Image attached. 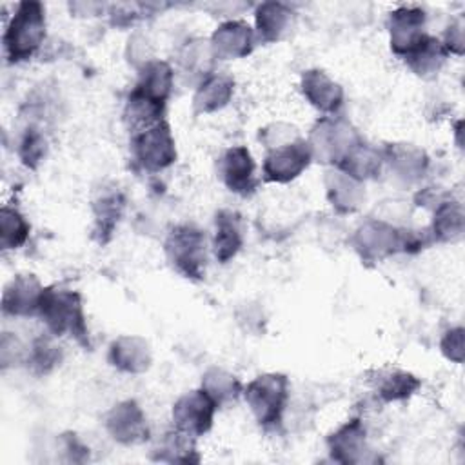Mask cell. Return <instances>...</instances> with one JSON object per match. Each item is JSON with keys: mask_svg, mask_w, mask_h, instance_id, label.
I'll use <instances>...</instances> for the list:
<instances>
[{"mask_svg": "<svg viewBox=\"0 0 465 465\" xmlns=\"http://www.w3.org/2000/svg\"><path fill=\"white\" fill-rule=\"evenodd\" d=\"M354 249L363 262H381L396 252H418L427 238L418 231L398 229L381 220H367L352 236Z\"/></svg>", "mask_w": 465, "mask_h": 465, "instance_id": "1", "label": "cell"}, {"mask_svg": "<svg viewBox=\"0 0 465 465\" xmlns=\"http://www.w3.org/2000/svg\"><path fill=\"white\" fill-rule=\"evenodd\" d=\"M38 316L53 336L69 334L82 347L89 349V331L80 292L62 287H44Z\"/></svg>", "mask_w": 465, "mask_h": 465, "instance_id": "2", "label": "cell"}, {"mask_svg": "<svg viewBox=\"0 0 465 465\" xmlns=\"http://www.w3.org/2000/svg\"><path fill=\"white\" fill-rule=\"evenodd\" d=\"M45 40V9L36 0L20 2L4 31V51L11 64L29 60Z\"/></svg>", "mask_w": 465, "mask_h": 465, "instance_id": "3", "label": "cell"}, {"mask_svg": "<svg viewBox=\"0 0 465 465\" xmlns=\"http://www.w3.org/2000/svg\"><path fill=\"white\" fill-rule=\"evenodd\" d=\"M243 398L263 429L280 425L289 401V378L282 372H265L256 376L243 389Z\"/></svg>", "mask_w": 465, "mask_h": 465, "instance_id": "4", "label": "cell"}, {"mask_svg": "<svg viewBox=\"0 0 465 465\" xmlns=\"http://www.w3.org/2000/svg\"><path fill=\"white\" fill-rule=\"evenodd\" d=\"M205 234L193 223L176 225L165 238L163 249L176 272L189 280H202L205 274L207 251Z\"/></svg>", "mask_w": 465, "mask_h": 465, "instance_id": "5", "label": "cell"}, {"mask_svg": "<svg viewBox=\"0 0 465 465\" xmlns=\"http://www.w3.org/2000/svg\"><path fill=\"white\" fill-rule=\"evenodd\" d=\"M309 145L312 151V160L332 163L334 167L343 160V156L361 142L356 129L341 118H322L311 129Z\"/></svg>", "mask_w": 465, "mask_h": 465, "instance_id": "6", "label": "cell"}, {"mask_svg": "<svg viewBox=\"0 0 465 465\" xmlns=\"http://www.w3.org/2000/svg\"><path fill=\"white\" fill-rule=\"evenodd\" d=\"M131 151L136 163L149 173H158L173 165L176 160V143L169 124L162 120L134 133L131 138Z\"/></svg>", "mask_w": 465, "mask_h": 465, "instance_id": "7", "label": "cell"}, {"mask_svg": "<svg viewBox=\"0 0 465 465\" xmlns=\"http://www.w3.org/2000/svg\"><path fill=\"white\" fill-rule=\"evenodd\" d=\"M312 162V151L305 138H294L272 145L263 160V180L287 183L298 178Z\"/></svg>", "mask_w": 465, "mask_h": 465, "instance_id": "8", "label": "cell"}, {"mask_svg": "<svg viewBox=\"0 0 465 465\" xmlns=\"http://www.w3.org/2000/svg\"><path fill=\"white\" fill-rule=\"evenodd\" d=\"M216 409L218 405L202 387L196 391L185 392L173 405L174 429L193 438L203 436L213 427Z\"/></svg>", "mask_w": 465, "mask_h": 465, "instance_id": "9", "label": "cell"}, {"mask_svg": "<svg viewBox=\"0 0 465 465\" xmlns=\"http://www.w3.org/2000/svg\"><path fill=\"white\" fill-rule=\"evenodd\" d=\"M105 429L114 441L127 447L140 445L151 436L145 412L134 400L116 403L105 416Z\"/></svg>", "mask_w": 465, "mask_h": 465, "instance_id": "10", "label": "cell"}, {"mask_svg": "<svg viewBox=\"0 0 465 465\" xmlns=\"http://www.w3.org/2000/svg\"><path fill=\"white\" fill-rule=\"evenodd\" d=\"M218 173L225 187L240 196H251L258 187L256 163L245 145L229 147L218 165Z\"/></svg>", "mask_w": 465, "mask_h": 465, "instance_id": "11", "label": "cell"}, {"mask_svg": "<svg viewBox=\"0 0 465 465\" xmlns=\"http://www.w3.org/2000/svg\"><path fill=\"white\" fill-rule=\"evenodd\" d=\"M327 449L334 461L343 465L361 463L367 458V430L360 418H352L340 425L327 438Z\"/></svg>", "mask_w": 465, "mask_h": 465, "instance_id": "12", "label": "cell"}, {"mask_svg": "<svg viewBox=\"0 0 465 465\" xmlns=\"http://www.w3.org/2000/svg\"><path fill=\"white\" fill-rule=\"evenodd\" d=\"M209 45L214 58H220V60L243 58L251 54L254 47V31L243 20H229L216 27Z\"/></svg>", "mask_w": 465, "mask_h": 465, "instance_id": "13", "label": "cell"}, {"mask_svg": "<svg viewBox=\"0 0 465 465\" xmlns=\"http://www.w3.org/2000/svg\"><path fill=\"white\" fill-rule=\"evenodd\" d=\"M44 287L35 274H18L4 289L2 311L7 316H38Z\"/></svg>", "mask_w": 465, "mask_h": 465, "instance_id": "14", "label": "cell"}, {"mask_svg": "<svg viewBox=\"0 0 465 465\" xmlns=\"http://www.w3.org/2000/svg\"><path fill=\"white\" fill-rule=\"evenodd\" d=\"M173 80H174V73L167 62L147 60L143 62L138 73V80L131 89L129 96H134L151 104L165 105L173 89Z\"/></svg>", "mask_w": 465, "mask_h": 465, "instance_id": "15", "label": "cell"}, {"mask_svg": "<svg viewBox=\"0 0 465 465\" xmlns=\"http://www.w3.org/2000/svg\"><path fill=\"white\" fill-rule=\"evenodd\" d=\"M302 93L307 102L325 114H334L343 105V89L322 69H309L302 74Z\"/></svg>", "mask_w": 465, "mask_h": 465, "instance_id": "16", "label": "cell"}, {"mask_svg": "<svg viewBox=\"0 0 465 465\" xmlns=\"http://www.w3.org/2000/svg\"><path fill=\"white\" fill-rule=\"evenodd\" d=\"M425 13L420 7H398L389 16V33H391V49L398 56H405V53L418 44V40L425 35L423 31Z\"/></svg>", "mask_w": 465, "mask_h": 465, "instance_id": "17", "label": "cell"}, {"mask_svg": "<svg viewBox=\"0 0 465 465\" xmlns=\"http://www.w3.org/2000/svg\"><path fill=\"white\" fill-rule=\"evenodd\" d=\"M153 354L145 338L124 334L109 345V363L129 374L145 372L151 367Z\"/></svg>", "mask_w": 465, "mask_h": 465, "instance_id": "18", "label": "cell"}, {"mask_svg": "<svg viewBox=\"0 0 465 465\" xmlns=\"http://www.w3.org/2000/svg\"><path fill=\"white\" fill-rule=\"evenodd\" d=\"M243 245L242 216L232 209H220L214 216L213 251L220 263L232 260Z\"/></svg>", "mask_w": 465, "mask_h": 465, "instance_id": "19", "label": "cell"}, {"mask_svg": "<svg viewBox=\"0 0 465 465\" xmlns=\"http://www.w3.org/2000/svg\"><path fill=\"white\" fill-rule=\"evenodd\" d=\"M234 93V80L227 73L207 74L193 96L194 114H211L223 109Z\"/></svg>", "mask_w": 465, "mask_h": 465, "instance_id": "20", "label": "cell"}, {"mask_svg": "<svg viewBox=\"0 0 465 465\" xmlns=\"http://www.w3.org/2000/svg\"><path fill=\"white\" fill-rule=\"evenodd\" d=\"M325 191H327V200L331 202L334 211L340 214L356 213L365 200L363 183L351 178L340 169L329 171L325 174Z\"/></svg>", "mask_w": 465, "mask_h": 465, "instance_id": "21", "label": "cell"}, {"mask_svg": "<svg viewBox=\"0 0 465 465\" xmlns=\"http://www.w3.org/2000/svg\"><path fill=\"white\" fill-rule=\"evenodd\" d=\"M383 160L400 178H405L409 182L421 178L429 165L427 154L411 143L387 145L383 151Z\"/></svg>", "mask_w": 465, "mask_h": 465, "instance_id": "22", "label": "cell"}, {"mask_svg": "<svg viewBox=\"0 0 465 465\" xmlns=\"http://www.w3.org/2000/svg\"><path fill=\"white\" fill-rule=\"evenodd\" d=\"M449 51L445 49L443 42L430 36V35H423L418 44H414L403 56L405 64L420 76H425V74H430V73H436L445 58H447Z\"/></svg>", "mask_w": 465, "mask_h": 465, "instance_id": "23", "label": "cell"}, {"mask_svg": "<svg viewBox=\"0 0 465 465\" xmlns=\"http://www.w3.org/2000/svg\"><path fill=\"white\" fill-rule=\"evenodd\" d=\"M291 15L292 11L285 4H280V2L260 4L254 13L256 38L262 44L278 42L285 35L291 24Z\"/></svg>", "mask_w": 465, "mask_h": 465, "instance_id": "24", "label": "cell"}, {"mask_svg": "<svg viewBox=\"0 0 465 465\" xmlns=\"http://www.w3.org/2000/svg\"><path fill=\"white\" fill-rule=\"evenodd\" d=\"M193 436L174 429L162 436L158 445L153 449L151 458L154 461H165V463H198L200 456L196 452Z\"/></svg>", "mask_w": 465, "mask_h": 465, "instance_id": "25", "label": "cell"}, {"mask_svg": "<svg viewBox=\"0 0 465 465\" xmlns=\"http://www.w3.org/2000/svg\"><path fill=\"white\" fill-rule=\"evenodd\" d=\"M381 162H383V154L361 140L343 156V160L336 165V169L343 171L351 178L363 183V180L374 178L380 173Z\"/></svg>", "mask_w": 465, "mask_h": 465, "instance_id": "26", "label": "cell"}, {"mask_svg": "<svg viewBox=\"0 0 465 465\" xmlns=\"http://www.w3.org/2000/svg\"><path fill=\"white\" fill-rule=\"evenodd\" d=\"M124 205H125V200L120 191L105 193L98 200H94L93 203L94 236L102 245L113 238L114 229L124 214Z\"/></svg>", "mask_w": 465, "mask_h": 465, "instance_id": "27", "label": "cell"}, {"mask_svg": "<svg viewBox=\"0 0 465 465\" xmlns=\"http://www.w3.org/2000/svg\"><path fill=\"white\" fill-rule=\"evenodd\" d=\"M465 214L460 202L441 200L434 209L432 220V236L436 242H456L463 236Z\"/></svg>", "mask_w": 465, "mask_h": 465, "instance_id": "28", "label": "cell"}, {"mask_svg": "<svg viewBox=\"0 0 465 465\" xmlns=\"http://www.w3.org/2000/svg\"><path fill=\"white\" fill-rule=\"evenodd\" d=\"M376 378V391L383 401H403L409 400L420 387L421 380L414 374L400 369L383 371Z\"/></svg>", "mask_w": 465, "mask_h": 465, "instance_id": "29", "label": "cell"}, {"mask_svg": "<svg viewBox=\"0 0 465 465\" xmlns=\"http://www.w3.org/2000/svg\"><path fill=\"white\" fill-rule=\"evenodd\" d=\"M202 389L214 400L218 407L234 403L238 396L243 392L240 380L220 367H211L202 376Z\"/></svg>", "mask_w": 465, "mask_h": 465, "instance_id": "30", "label": "cell"}, {"mask_svg": "<svg viewBox=\"0 0 465 465\" xmlns=\"http://www.w3.org/2000/svg\"><path fill=\"white\" fill-rule=\"evenodd\" d=\"M29 236V223L25 216L15 207H2L0 211V245L4 251L18 249Z\"/></svg>", "mask_w": 465, "mask_h": 465, "instance_id": "31", "label": "cell"}, {"mask_svg": "<svg viewBox=\"0 0 465 465\" xmlns=\"http://www.w3.org/2000/svg\"><path fill=\"white\" fill-rule=\"evenodd\" d=\"M53 336V334H51ZM51 336H38L29 351L27 365L35 374H47L62 361V351Z\"/></svg>", "mask_w": 465, "mask_h": 465, "instance_id": "32", "label": "cell"}, {"mask_svg": "<svg viewBox=\"0 0 465 465\" xmlns=\"http://www.w3.org/2000/svg\"><path fill=\"white\" fill-rule=\"evenodd\" d=\"M45 149H47V143H45L44 134L38 129L31 127L22 136L18 154H20V160L24 162V165H27L29 169H36L38 163L45 156Z\"/></svg>", "mask_w": 465, "mask_h": 465, "instance_id": "33", "label": "cell"}, {"mask_svg": "<svg viewBox=\"0 0 465 465\" xmlns=\"http://www.w3.org/2000/svg\"><path fill=\"white\" fill-rule=\"evenodd\" d=\"M441 352L447 360L461 363L463 361V329L456 327L445 332V336L441 338Z\"/></svg>", "mask_w": 465, "mask_h": 465, "instance_id": "34", "label": "cell"}, {"mask_svg": "<svg viewBox=\"0 0 465 465\" xmlns=\"http://www.w3.org/2000/svg\"><path fill=\"white\" fill-rule=\"evenodd\" d=\"M443 45H445V49L449 53H456V54L463 53V29H461V22H456V24L449 25Z\"/></svg>", "mask_w": 465, "mask_h": 465, "instance_id": "35", "label": "cell"}]
</instances>
